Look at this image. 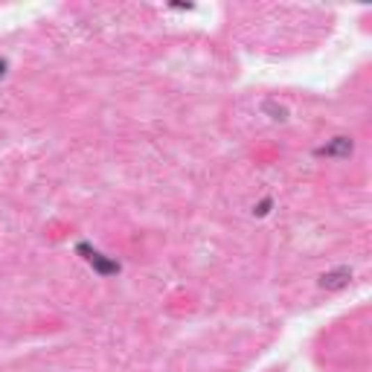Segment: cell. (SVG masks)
Here are the masks:
<instances>
[{
	"label": "cell",
	"mask_w": 372,
	"mask_h": 372,
	"mask_svg": "<svg viewBox=\"0 0 372 372\" xmlns=\"http://www.w3.org/2000/svg\"><path fill=\"white\" fill-rule=\"evenodd\" d=\"M76 253L85 259L88 268L96 273V277H117L122 270V265L117 262L114 256H108L105 250H99L93 241H76Z\"/></svg>",
	"instance_id": "1"
},
{
	"label": "cell",
	"mask_w": 372,
	"mask_h": 372,
	"mask_svg": "<svg viewBox=\"0 0 372 372\" xmlns=\"http://www.w3.org/2000/svg\"><path fill=\"white\" fill-rule=\"evenodd\" d=\"M352 152H355L352 137L341 134V137H332V140H326L323 145H317V149H314V157H326V160H346Z\"/></svg>",
	"instance_id": "2"
},
{
	"label": "cell",
	"mask_w": 372,
	"mask_h": 372,
	"mask_svg": "<svg viewBox=\"0 0 372 372\" xmlns=\"http://www.w3.org/2000/svg\"><path fill=\"white\" fill-rule=\"evenodd\" d=\"M349 280H352V268L349 265H341V268H332V270L323 273L317 285L323 291H343L349 285Z\"/></svg>",
	"instance_id": "3"
},
{
	"label": "cell",
	"mask_w": 372,
	"mask_h": 372,
	"mask_svg": "<svg viewBox=\"0 0 372 372\" xmlns=\"http://www.w3.org/2000/svg\"><path fill=\"white\" fill-rule=\"evenodd\" d=\"M262 114L268 117V120H273V122H288V117H291V111L280 102V99H273V96H268V99H262Z\"/></svg>",
	"instance_id": "4"
},
{
	"label": "cell",
	"mask_w": 372,
	"mask_h": 372,
	"mask_svg": "<svg viewBox=\"0 0 372 372\" xmlns=\"http://www.w3.org/2000/svg\"><path fill=\"white\" fill-rule=\"evenodd\" d=\"M6 73H9V61H6V58H0V79H3Z\"/></svg>",
	"instance_id": "6"
},
{
	"label": "cell",
	"mask_w": 372,
	"mask_h": 372,
	"mask_svg": "<svg viewBox=\"0 0 372 372\" xmlns=\"http://www.w3.org/2000/svg\"><path fill=\"white\" fill-rule=\"evenodd\" d=\"M270 207H273V198L268 195V198H262L259 204H253V216H256V218H265V216L270 213Z\"/></svg>",
	"instance_id": "5"
}]
</instances>
